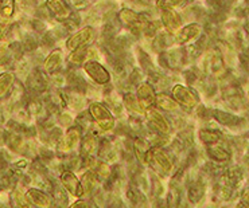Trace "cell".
<instances>
[{
  "instance_id": "1",
  "label": "cell",
  "mask_w": 249,
  "mask_h": 208,
  "mask_svg": "<svg viewBox=\"0 0 249 208\" xmlns=\"http://www.w3.org/2000/svg\"><path fill=\"white\" fill-rule=\"evenodd\" d=\"M88 113L92 118V122L97 128V130L101 133L109 132L115 128L116 118L113 116V113L101 102H97V101L90 102L88 108Z\"/></svg>"
},
{
  "instance_id": "2",
  "label": "cell",
  "mask_w": 249,
  "mask_h": 208,
  "mask_svg": "<svg viewBox=\"0 0 249 208\" xmlns=\"http://www.w3.org/2000/svg\"><path fill=\"white\" fill-rule=\"evenodd\" d=\"M117 19L120 20V23L124 24L128 29V31L135 36L139 38L145 26L150 22L148 15H145L143 12L135 11L131 8H123L117 12Z\"/></svg>"
},
{
  "instance_id": "3",
  "label": "cell",
  "mask_w": 249,
  "mask_h": 208,
  "mask_svg": "<svg viewBox=\"0 0 249 208\" xmlns=\"http://www.w3.org/2000/svg\"><path fill=\"white\" fill-rule=\"evenodd\" d=\"M97 31L93 26H85L82 29H78L70 35L69 38L65 42V47L69 52L85 48L88 46H92L93 43L97 39Z\"/></svg>"
},
{
  "instance_id": "4",
  "label": "cell",
  "mask_w": 249,
  "mask_h": 208,
  "mask_svg": "<svg viewBox=\"0 0 249 208\" xmlns=\"http://www.w3.org/2000/svg\"><path fill=\"white\" fill-rule=\"evenodd\" d=\"M171 97L180 108H185L187 110L197 109L199 105L198 93L193 87L185 86L182 83H177L171 87Z\"/></svg>"
},
{
  "instance_id": "5",
  "label": "cell",
  "mask_w": 249,
  "mask_h": 208,
  "mask_svg": "<svg viewBox=\"0 0 249 208\" xmlns=\"http://www.w3.org/2000/svg\"><path fill=\"white\" fill-rule=\"evenodd\" d=\"M49 85H50L49 74H46L43 70L39 69H31L26 81H24L26 90L30 94H34V96H39V94L46 93L49 90Z\"/></svg>"
},
{
  "instance_id": "6",
  "label": "cell",
  "mask_w": 249,
  "mask_h": 208,
  "mask_svg": "<svg viewBox=\"0 0 249 208\" xmlns=\"http://www.w3.org/2000/svg\"><path fill=\"white\" fill-rule=\"evenodd\" d=\"M202 32L203 27L199 23H189L182 26L174 35V46H190L202 35Z\"/></svg>"
},
{
  "instance_id": "7",
  "label": "cell",
  "mask_w": 249,
  "mask_h": 208,
  "mask_svg": "<svg viewBox=\"0 0 249 208\" xmlns=\"http://www.w3.org/2000/svg\"><path fill=\"white\" fill-rule=\"evenodd\" d=\"M84 73L97 85H108L112 80V75L100 61H88L82 64Z\"/></svg>"
},
{
  "instance_id": "8",
  "label": "cell",
  "mask_w": 249,
  "mask_h": 208,
  "mask_svg": "<svg viewBox=\"0 0 249 208\" xmlns=\"http://www.w3.org/2000/svg\"><path fill=\"white\" fill-rule=\"evenodd\" d=\"M144 116L152 130L160 134H170L171 124L167 120V117L164 116L158 108H155V105L144 110Z\"/></svg>"
},
{
  "instance_id": "9",
  "label": "cell",
  "mask_w": 249,
  "mask_h": 208,
  "mask_svg": "<svg viewBox=\"0 0 249 208\" xmlns=\"http://www.w3.org/2000/svg\"><path fill=\"white\" fill-rule=\"evenodd\" d=\"M147 164H155L158 169L164 175H171L174 169V164L163 148H155L151 146L147 153Z\"/></svg>"
},
{
  "instance_id": "10",
  "label": "cell",
  "mask_w": 249,
  "mask_h": 208,
  "mask_svg": "<svg viewBox=\"0 0 249 208\" xmlns=\"http://www.w3.org/2000/svg\"><path fill=\"white\" fill-rule=\"evenodd\" d=\"M160 23L164 31H167L168 34L175 35L177 31L183 26V20L177 10H160Z\"/></svg>"
},
{
  "instance_id": "11",
  "label": "cell",
  "mask_w": 249,
  "mask_h": 208,
  "mask_svg": "<svg viewBox=\"0 0 249 208\" xmlns=\"http://www.w3.org/2000/svg\"><path fill=\"white\" fill-rule=\"evenodd\" d=\"M136 99L139 102L140 108L143 110L148 109L155 105V97H157V90L151 86L147 81H143L136 86Z\"/></svg>"
},
{
  "instance_id": "12",
  "label": "cell",
  "mask_w": 249,
  "mask_h": 208,
  "mask_svg": "<svg viewBox=\"0 0 249 208\" xmlns=\"http://www.w3.org/2000/svg\"><path fill=\"white\" fill-rule=\"evenodd\" d=\"M80 143H81V128H71L68 130V133L62 136L57 146L61 153H70L77 148H80Z\"/></svg>"
},
{
  "instance_id": "13",
  "label": "cell",
  "mask_w": 249,
  "mask_h": 208,
  "mask_svg": "<svg viewBox=\"0 0 249 208\" xmlns=\"http://www.w3.org/2000/svg\"><path fill=\"white\" fill-rule=\"evenodd\" d=\"M65 62V54L61 48H54L52 51L49 52L45 61H43V71L46 74H54L59 70H62V66H64Z\"/></svg>"
},
{
  "instance_id": "14",
  "label": "cell",
  "mask_w": 249,
  "mask_h": 208,
  "mask_svg": "<svg viewBox=\"0 0 249 208\" xmlns=\"http://www.w3.org/2000/svg\"><path fill=\"white\" fill-rule=\"evenodd\" d=\"M45 6L52 14L53 19L57 22H64L71 15V10L65 0H46Z\"/></svg>"
},
{
  "instance_id": "15",
  "label": "cell",
  "mask_w": 249,
  "mask_h": 208,
  "mask_svg": "<svg viewBox=\"0 0 249 208\" xmlns=\"http://www.w3.org/2000/svg\"><path fill=\"white\" fill-rule=\"evenodd\" d=\"M61 184L66 191L69 192L71 196L74 197H84V191H82L81 181L75 176L71 171H65L61 175Z\"/></svg>"
},
{
  "instance_id": "16",
  "label": "cell",
  "mask_w": 249,
  "mask_h": 208,
  "mask_svg": "<svg viewBox=\"0 0 249 208\" xmlns=\"http://www.w3.org/2000/svg\"><path fill=\"white\" fill-rule=\"evenodd\" d=\"M174 46V35L168 34L167 31H159L152 39H151V47H152V50L158 54H160V52L166 51L168 48H171V47Z\"/></svg>"
},
{
  "instance_id": "17",
  "label": "cell",
  "mask_w": 249,
  "mask_h": 208,
  "mask_svg": "<svg viewBox=\"0 0 249 208\" xmlns=\"http://www.w3.org/2000/svg\"><path fill=\"white\" fill-rule=\"evenodd\" d=\"M64 92L65 102H66V108L69 106L73 110H82V108L87 104V97L82 92L78 90H73V89H66L62 90Z\"/></svg>"
},
{
  "instance_id": "18",
  "label": "cell",
  "mask_w": 249,
  "mask_h": 208,
  "mask_svg": "<svg viewBox=\"0 0 249 208\" xmlns=\"http://www.w3.org/2000/svg\"><path fill=\"white\" fill-rule=\"evenodd\" d=\"M26 196H27L30 203H33L38 208H52L53 206V197L41 190L30 188L26 193Z\"/></svg>"
},
{
  "instance_id": "19",
  "label": "cell",
  "mask_w": 249,
  "mask_h": 208,
  "mask_svg": "<svg viewBox=\"0 0 249 208\" xmlns=\"http://www.w3.org/2000/svg\"><path fill=\"white\" fill-rule=\"evenodd\" d=\"M209 114L214 118L215 121L224 125V127H237L241 124V118L233 113H229V112H224V110L220 109H212L209 110Z\"/></svg>"
},
{
  "instance_id": "20",
  "label": "cell",
  "mask_w": 249,
  "mask_h": 208,
  "mask_svg": "<svg viewBox=\"0 0 249 208\" xmlns=\"http://www.w3.org/2000/svg\"><path fill=\"white\" fill-rule=\"evenodd\" d=\"M155 104L159 110H163L166 113H175V112H179L180 106L174 101L173 97H170L166 92H159L157 93V97H155Z\"/></svg>"
},
{
  "instance_id": "21",
  "label": "cell",
  "mask_w": 249,
  "mask_h": 208,
  "mask_svg": "<svg viewBox=\"0 0 249 208\" xmlns=\"http://www.w3.org/2000/svg\"><path fill=\"white\" fill-rule=\"evenodd\" d=\"M99 141L94 137V134L88 133L84 140L80 143V149H81V155L84 157H92L97 150H99Z\"/></svg>"
},
{
  "instance_id": "22",
  "label": "cell",
  "mask_w": 249,
  "mask_h": 208,
  "mask_svg": "<svg viewBox=\"0 0 249 208\" xmlns=\"http://www.w3.org/2000/svg\"><path fill=\"white\" fill-rule=\"evenodd\" d=\"M15 81H17V75L12 71H4L0 74V99L6 98L11 93Z\"/></svg>"
},
{
  "instance_id": "23",
  "label": "cell",
  "mask_w": 249,
  "mask_h": 208,
  "mask_svg": "<svg viewBox=\"0 0 249 208\" xmlns=\"http://www.w3.org/2000/svg\"><path fill=\"white\" fill-rule=\"evenodd\" d=\"M136 59H138V62L140 64V69L144 71L145 74H150V73H155L158 71L157 67H155V64H154V61L150 57V54L148 52H145L143 48H140L138 47L136 48Z\"/></svg>"
},
{
  "instance_id": "24",
  "label": "cell",
  "mask_w": 249,
  "mask_h": 208,
  "mask_svg": "<svg viewBox=\"0 0 249 208\" xmlns=\"http://www.w3.org/2000/svg\"><path fill=\"white\" fill-rule=\"evenodd\" d=\"M123 106H124V109H128V112L135 114V116H144V110L140 108L136 96L132 92H127L124 94Z\"/></svg>"
},
{
  "instance_id": "25",
  "label": "cell",
  "mask_w": 249,
  "mask_h": 208,
  "mask_svg": "<svg viewBox=\"0 0 249 208\" xmlns=\"http://www.w3.org/2000/svg\"><path fill=\"white\" fill-rule=\"evenodd\" d=\"M199 140L202 141L205 145H214L220 144V141H222V134L215 130V129H201L199 130Z\"/></svg>"
},
{
  "instance_id": "26",
  "label": "cell",
  "mask_w": 249,
  "mask_h": 208,
  "mask_svg": "<svg viewBox=\"0 0 249 208\" xmlns=\"http://www.w3.org/2000/svg\"><path fill=\"white\" fill-rule=\"evenodd\" d=\"M151 145L147 140L136 139L133 141V152L135 156L138 157V160L143 164H147V153L150 150Z\"/></svg>"
},
{
  "instance_id": "27",
  "label": "cell",
  "mask_w": 249,
  "mask_h": 208,
  "mask_svg": "<svg viewBox=\"0 0 249 208\" xmlns=\"http://www.w3.org/2000/svg\"><path fill=\"white\" fill-rule=\"evenodd\" d=\"M208 155L217 162L229 161V160H231V157H232L231 156V153H229L225 148H222V146H220L218 144L209 145Z\"/></svg>"
},
{
  "instance_id": "28",
  "label": "cell",
  "mask_w": 249,
  "mask_h": 208,
  "mask_svg": "<svg viewBox=\"0 0 249 208\" xmlns=\"http://www.w3.org/2000/svg\"><path fill=\"white\" fill-rule=\"evenodd\" d=\"M81 181L82 191H84V196H89L92 193L94 185L97 184V175L94 174L93 171H89V172H85Z\"/></svg>"
},
{
  "instance_id": "29",
  "label": "cell",
  "mask_w": 249,
  "mask_h": 208,
  "mask_svg": "<svg viewBox=\"0 0 249 208\" xmlns=\"http://www.w3.org/2000/svg\"><path fill=\"white\" fill-rule=\"evenodd\" d=\"M205 195V185L201 183V181H197V183H194V184L190 185V188H189V192H187V197H189V200L193 204H197L198 202H201V199Z\"/></svg>"
},
{
  "instance_id": "30",
  "label": "cell",
  "mask_w": 249,
  "mask_h": 208,
  "mask_svg": "<svg viewBox=\"0 0 249 208\" xmlns=\"http://www.w3.org/2000/svg\"><path fill=\"white\" fill-rule=\"evenodd\" d=\"M17 0H0V16L3 19H11L15 15Z\"/></svg>"
},
{
  "instance_id": "31",
  "label": "cell",
  "mask_w": 249,
  "mask_h": 208,
  "mask_svg": "<svg viewBox=\"0 0 249 208\" xmlns=\"http://www.w3.org/2000/svg\"><path fill=\"white\" fill-rule=\"evenodd\" d=\"M155 7L158 10H178L185 8V0H155Z\"/></svg>"
},
{
  "instance_id": "32",
  "label": "cell",
  "mask_w": 249,
  "mask_h": 208,
  "mask_svg": "<svg viewBox=\"0 0 249 208\" xmlns=\"http://www.w3.org/2000/svg\"><path fill=\"white\" fill-rule=\"evenodd\" d=\"M127 75H128L127 77L128 85H132V86L135 87L144 81V71L140 69V67H132L131 73Z\"/></svg>"
},
{
  "instance_id": "33",
  "label": "cell",
  "mask_w": 249,
  "mask_h": 208,
  "mask_svg": "<svg viewBox=\"0 0 249 208\" xmlns=\"http://www.w3.org/2000/svg\"><path fill=\"white\" fill-rule=\"evenodd\" d=\"M93 172L97 175L100 179H107V177H109L110 175H112V169H110V167L107 162L100 161L97 164H94Z\"/></svg>"
},
{
  "instance_id": "34",
  "label": "cell",
  "mask_w": 249,
  "mask_h": 208,
  "mask_svg": "<svg viewBox=\"0 0 249 208\" xmlns=\"http://www.w3.org/2000/svg\"><path fill=\"white\" fill-rule=\"evenodd\" d=\"M14 204L17 208H31V203L29 202V199L26 195H23L20 191L14 192Z\"/></svg>"
},
{
  "instance_id": "35",
  "label": "cell",
  "mask_w": 249,
  "mask_h": 208,
  "mask_svg": "<svg viewBox=\"0 0 249 208\" xmlns=\"http://www.w3.org/2000/svg\"><path fill=\"white\" fill-rule=\"evenodd\" d=\"M77 120H78V125L81 129H87L92 125V118H90L88 112H82L81 114L77 117Z\"/></svg>"
},
{
  "instance_id": "36",
  "label": "cell",
  "mask_w": 249,
  "mask_h": 208,
  "mask_svg": "<svg viewBox=\"0 0 249 208\" xmlns=\"http://www.w3.org/2000/svg\"><path fill=\"white\" fill-rule=\"evenodd\" d=\"M71 4V6L74 7L77 11H82V10H85L89 7L90 4V1L89 0H69L68 1V4Z\"/></svg>"
},
{
  "instance_id": "37",
  "label": "cell",
  "mask_w": 249,
  "mask_h": 208,
  "mask_svg": "<svg viewBox=\"0 0 249 208\" xmlns=\"http://www.w3.org/2000/svg\"><path fill=\"white\" fill-rule=\"evenodd\" d=\"M58 122L61 127L69 128L70 125L73 124V118H71V116H70V114H68V113H62V114H59Z\"/></svg>"
},
{
  "instance_id": "38",
  "label": "cell",
  "mask_w": 249,
  "mask_h": 208,
  "mask_svg": "<svg viewBox=\"0 0 249 208\" xmlns=\"http://www.w3.org/2000/svg\"><path fill=\"white\" fill-rule=\"evenodd\" d=\"M55 193H57V204H58L59 207H61V204L62 203H66L68 202V197H66V195H65L64 192H62V190L61 188H55Z\"/></svg>"
},
{
  "instance_id": "39",
  "label": "cell",
  "mask_w": 249,
  "mask_h": 208,
  "mask_svg": "<svg viewBox=\"0 0 249 208\" xmlns=\"http://www.w3.org/2000/svg\"><path fill=\"white\" fill-rule=\"evenodd\" d=\"M69 208H89V204L85 200H77L74 202Z\"/></svg>"
},
{
  "instance_id": "40",
  "label": "cell",
  "mask_w": 249,
  "mask_h": 208,
  "mask_svg": "<svg viewBox=\"0 0 249 208\" xmlns=\"http://www.w3.org/2000/svg\"><path fill=\"white\" fill-rule=\"evenodd\" d=\"M155 208H168V203L166 199H159L155 204Z\"/></svg>"
},
{
  "instance_id": "41",
  "label": "cell",
  "mask_w": 249,
  "mask_h": 208,
  "mask_svg": "<svg viewBox=\"0 0 249 208\" xmlns=\"http://www.w3.org/2000/svg\"><path fill=\"white\" fill-rule=\"evenodd\" d=\"M4 36H6V26H4V23L0 22V39L1 38L4 39Z\"/></svg>"
},
{
  "instance_id": "42",
  "label": "cell",
  "mask_w": 249,
  "mask_h": 208,
  "mask_svg": "<svg viewBox=\"0 0 249 208\" xmlns=\"http://www.w3.org/2000/svg\"><path fill=\"white\" fill-rule=\"evenodd\" d=\"M240 208H248V203H244V204H241V207Z\"/></svg>"
},
{
  "instance_id": "43",
  "label": "cell",
  "mask_w": 249,
  "mask_h": 208,
  "mask_svg": "<svg viewBox=\"0 0 249 208\" xmlns=\"http://www.w3.org/2000/svg\"><path fill=\"white\" fill-rule=\"evenodd\" d=\"M140 1H148V0H140Z\"/></svg>"
},
{
  "instance_id": "44",
  "label": "cell",
  "mask_w": 249,
  "mask_h": 208,
  "mask_svg": "<svg viewBox=\"0 0 249 208\" xmlns=\"http://www.w3.org/2000/svg\"><path fill=\"white\" fill-rule=\"evenodd\" d=\"M93 208H97V207H93Z\"/></svg>"
}]
</instances>
